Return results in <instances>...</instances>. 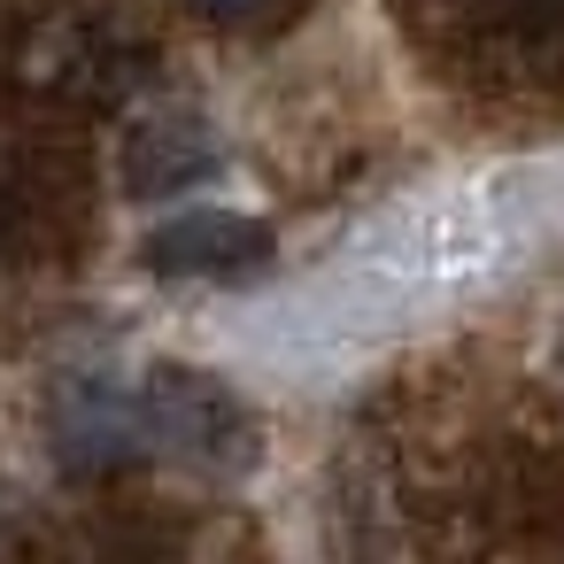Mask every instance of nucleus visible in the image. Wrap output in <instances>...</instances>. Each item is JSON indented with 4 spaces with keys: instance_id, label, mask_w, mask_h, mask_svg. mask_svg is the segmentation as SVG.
Here are the masks:
<instances>
[{
    "instance_id": "nucleus-4",
    "label": "nucleus",
    "mask_w": 564,
    "mask_h": 564,
    "mask_svg": "<svg viewBox=\"0 0 564 564\" xmlns=\"http://www.w3.org/2000/svg\"><path fill=\"white\" fill-rule=\"evenodd\" d=\"M256 9H271V0H202V17H217V24H232V17H256Z\"/></svg>"
},
{
    "instance_id": "nucleus-2",
    "label": "nucleus",
    "mask_w": 564,
    "mask_h": 564,
    "mask_svg": "<svg viewBox=\"0 0 564 564\" xmlns=\"http://www.w3.org/2000/svg\"><path fill=\"white\" fill-rule=\"evenodd\" d=\"M140 263L155 279H248L271 263V225L240 209H186L140 240Z\"/></svg>"
},
{
    "instance_id": "nucleus-3",
    "label": "nucleus",
    "mask_w": 564,
    "mask_h": 564,
    "mask_svg": "<svg viewBox=\"0 0 564 564\" xmlns=\"http://www.w3.org/2000/svg\"><path fill=\"white\" fill-rule=\"evenodd\" d=\"M202 178H217V140H209L202 124L171 117V124H140V132H132V148H124V186H132L140 202L186 194V186H202Z\"/></svg>"
},
{
    "instance_id": "nucleus-1",
    "label": "nucleus",
    "mask_w": 564,
    "mask_h": 564,
    "mask_svg": "<svg viewBox=\"0 0 564 564\" xmlns=\"http://www.w3.org/2000/svg\"><path fill=\"white\" fill-rule=\"evenodd\" d=\"M132 410H140V448L148 456H171V464H194V471H217V479H232L263 456L256 410L209 371L155 364L148 379H132Z\"/></svg>"
}]
</instances>
